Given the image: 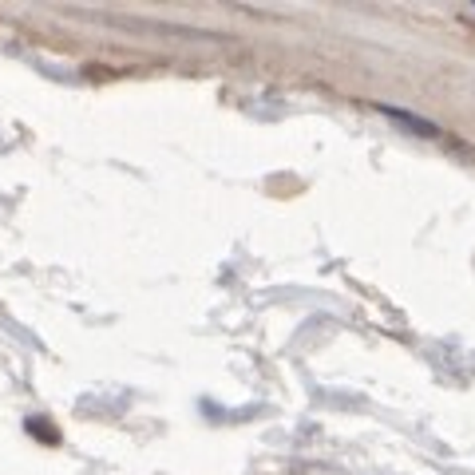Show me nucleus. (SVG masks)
I'll use <instances>...</instances> for the list:
<instances>
[{
	"instance_id": "f257e3e1",
	"label": "nucleus",
	"mask_w": 475,
	"mask_h": 475,
	"mask_svg": "<svg viewBox=\"0 0 475 475\" xmlns=\"http://www.w3.org/2000/svg\"><path fill=\"white\" fill-rule=\"evenodd\" d=\"M381 111L393 115V119H401V123H408L416 135H436V131H440L436 123H428V119H420V115H412V111H401V107H381Z\"/></svg>"
}]
</instances>
